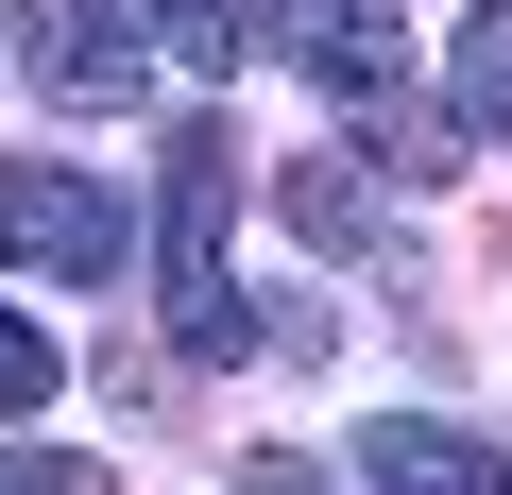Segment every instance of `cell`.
Masks as SVG:
<instances>
[{"instance_id":"1","label":"cell","mask_w":512,"mask_h":495,"mask_svg":"<svg viewBox=\"0 0 512 495\" xmlns=\"http://www.w3.org/2000/svg\"><path fill=\"white\" fill-rule=\"evenodd\" d=\"M239 222V137L222 120H171V188H154V291H171V342L188 359H256V291L222 257Z\"/></svg>"},{"instance_id":"2","label":"cell","mask_w":512,"mask_h":495,"mask_svg":"<svg viewBox=\"0 0 512 495\" xmlns=\"http://www.w3.org/2000/svg\"><path fill=\"white\" fill-rule=\"evenodd\" d=\"M137 257V222H120V188L103 171H52V154H0V274H120Z\"/></svg>"},{"instance_id":"3","label":"cell","mask_w":512,"mask_h":495,"mask_svg":"<svg viewBox=\"0 0 512 495\" xmlns=\"http://www.w3.org/2000/svg\"><path fill=\"white\" fill-rule=\"evenodd\" d=\"M18 69H35L69 120H120V103H137V35H120V0H18Z\"/></svg>"},{"instance_id":"4","label":"cell","mask_w":512,"mask_h":495,"mask_svg":"<svg viewBox=\"0 0 512 495\" xmlns=\"http://www.w3.org/2000/svg\"><path fill=\"white\" fill-rule=\"evenodd\" d=\"M274 35H291V69L342 86V103H393V86H410V18H393V0H274Z\"/></svg>"},{"instance_id":"5","label":"cell","mask_w":512,"mask_h":495,"mask_svg":"<svg viewBox=\"0 0 512 495\" xmlns=\"http://www.w3.org/2000/svg\"><path fill=\"white\" fill-rule=\"evenodd\" d=\"M359 478H376V495H512V444H478V427H444V410H376V427H359Z\"/></svg>"},{"instance_id":"6","label":"cell","mask_w":512,"mask_h":495,"mask_svg":"<svg viewBox=\"0 0 512 495\" xmlns=\"http://www.w3.org/2000/svg\"><path fill=\"white\" fill-rule=\"evenodd\" d=\"M274 205H291V239H325V257H376L393 239V205H376L359 154H274Z\"/></svg>"},{"instance_id":"7","label":"cell","mask_w":512,"mask_h":495,"mask_svg":"<svg viewBox=\"0 0 512 495\" xmlns=\"http://www.w3.org/2000/svg\"><path fill=\"white\" fill-rule=\"evenodd\" d=\"M444 103H461V137L512 154V0H478V18L444 35Z\"/></svg>"},{"instance_id":"8","label":"cell","mask_w":512,"mask_h":495,"mask_svg":"<svg viewBox=\"0 0 512 495\" xmlns=\"http://www.w3.org/2000/svg\"><path fill=\"white\" fill-rule=\"evenodd\" d=\"M256 35H274V0H154V52L171 69H239Z\"/></svg>"},{"instance_id":"9","label":"cell","mask_w":512,"mask_h":495,"mask_svg":"<svg viewBox=\"0 0 512 495\" xmlns=\"http://www.w3.org/2000/svg\"><path fill=\"white\" fill-rule=\"evenodd\" d=\"M0 495H120L86 444H0Z\"/></svg>"},{"instance_id":"10","label":"cell","mask_w":512,"mask_h":495,"mask_svg":"<svg viewBox=\"0 0 512 495\" xmlns=\"http://www.w3.org/2000/svg\"><path fill=\"white\" fill-rule=\"evenodd\" d=\"M52 376H69V359H52V342H35V325H18V308H0V410H35V393H52Z\"/></svg>"},{"instance_id":"11","label":"cell","mask_w":512,"mask_h":495,"mask_svg":"<svg viewBox=\"0 0 512 495\" xmlns=\"http://www.w3.org/2000/svg\"><path fill=\"white\" fill-rule=\"evenodd\" d=\"M239 495H325V478L308 461H239Z\"/></svg>"}]
</instances>
